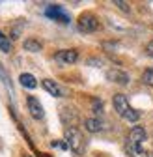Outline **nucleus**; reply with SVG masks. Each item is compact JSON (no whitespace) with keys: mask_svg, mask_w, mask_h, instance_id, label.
Segmentation results:
<instances>
[{"mask_svg":"<svg viewBox=\"0 0 153 157\" xmlns=\"http://www.w3.org/2000/svg\"><path fill=\"white\" fill-rule=\"evenodd\" d=\"M19 81H21V84H23L24 88H30V90L37 86L35 78H34V75H30V73H23L21 77H19Z\"/></svg>","mask_w":153,"mask_h":157,"instance_id":"nucleus-11","label":"nucleus"},{"mask_svg":"<svg viewBox=\"0 0 153 157\" xmlns=\"http://www.w3.org/2000/svg\"><path fill=\"white\" fill-rule=\"evenodd\" d=\"M146 54L153 58V39H151V41H149V43L146 45Z\"/></svg>","mask_w":153,"mask_h":157,"instance_id":"nucleus-16","label":"nucleus"},{"mask_svg":"<svg viewBox=\"0 0 153 157\" xmlns=\"http://www.w3.org/2000/svg\"><path fill=\"white\" fill-rule=\"evenodd\" d=\"M65 142L75 153H82L84 151V135L76 129L75 125L65 129Z\"/></svg>","mask_w":153,"mask_h":157,"instance_id":"nucleus-3","label":"nucleus"},{"mask_svg":"<svg viewBox=\"0 0 153 157\" xmlns=\"http://www.w3.org/2000/svg\"><path fill=\"white\" fill-rule=\"evenodd\" d=\"M76 58H79V54L73 49H64V51L56 52V60H60L64 64H73V62H76Z\"/></svg>","mask_w":153,"mask_h":157,"instance_id":"nucleus-6","label":"nucleus"},{"mask_svg":"<svg viewBox=\"0 0 153 157\" xmlns=\"http://www.w3.org/2000/svg\"><path fill=\"white\" fill-rule=\"evenodd\" d=\"M76 23H79V30L80 32H95L99 28V19L93 13H82Z\"/></svg>","mask_w":153,"mask_h":157,"instance_id":"nucleus-4","label":"nucleus"},{"mask_svg":"<svg viewBox=\"0 0 153 157\" xmlns=\"http://www.w3.org/2000/svg\"><path fill=\"white\" fill-rule=\"evenodd\" d=\"M0 49H2L4 52H9L11 51V41L8 39V36L4 32H0Z\"/></svg>","mask_w":153,"mask_h":157,"instance_id":"nucleus-13","label":"nucleus"},{"mask_svg":"<svg viewBox=\"0 0 153 157\" xmlns=\"http://www.w3.org/2000/svg\"><path fill=\"white\" fill-rule=\"evenodd\" d=\"M26 105H28L30 116L34 118V120H41L45 112H43V107H41V103L37 101V97H34V95H28V97H26Z\"/></svg>","mask_w":153,"mask_h":157,"instance_id":"nucleus-5","label":"nucleus"},{"mask_svg":"<svg viewBox=\"0 0 153 157\" xmlns=\"http://www.w3.org/2000/svg\"><path fill=\"white\" fill-rule=\"evenodd\" d=\"M106 77L110 78L112 82H118V84H127L129 82V75L123 73V71H120V69H110L106 73Z\"/></svg>","mask_w":153,"mask_h":157,"instance_id":"nucleus-7","label":"nucleus"},{"mask_svg":"<svg viewBox=\"0 0 153 157\" xmlns=\"http://www.w3.org/2000/svg\"><path fill=\"white\" fill-rule=\"evenodd\" d=\"M114 4H116V6H120V10H121V11H129V6H127V2H121V0H116Z\"/></svg>","mask_w":153,"mask_h":157,"instance_id":"nucleus-15","label":"nucleus"},{"mask_svg":"<svg viewBox=\"0 0 153 157\" xmlns=\"http://www.w3.org/2000/svg\"><path fill=\"white\" fill-rule=\"evenodd\" d=\"M142 81L147 84V86H153V69H146L142 73Z\"/></svg>","mask_w":153,"mask_h":157,"instance_id":"nucleus-14","label":"nucleus"},{"mask_svg":"<svg viewBox=\"0 0 153 157\" xmlns=\"http://www.w3.org/2000/svg\"><path fill=\"white\" fill-rule=\"evenodd\" d=\"M112 103H114V110H116L121 118H125V120H129V122H138L140 114L135 109H131L127 97L123 94H116V95H114V99H112Z\"/></svg>","mask_w":153,"mask_h":157,"instance_id":"nucleus-2","label":"nucleus"},{"mask_svg":"<svg viewBox=\"0 0 153 157\" xmlns=\"http://www.w3.org/2000/svg\"><path fill=\"white\" fill-rule=\"evenodd\" d=\"M84 125H86V129L90 133H99L103 129V124H101L99 118H88V120L84 122Z\"/></svg>","mask_w":153,"mask_h":157,"instance_id":"nucleus-10","label":"nucleus"},{"mask_svg":"<svg viewBox=\"0 0 153 157\" xmlns=\"http://www.w3.org/2000/svg\"><path fill=\"white\" fill-rule=\"evenodd\" d=\"M147 139V133L144 127L140 125H135L129 135H127V144H125V151L129 157H149V153L142 148L144 140Z\"/></svg>","mask_w":153,"mask_h":157,"instance_id":"nucleus-1","label":"nucleus"},{"mask_svg":"<svg viewBox=\"0 0 153 157\" xmlns=\"http://www.w3.org/2000/svg\"><path fill=\"white\" fill-rule=\"evenodd\" d=\"M24 49L32 51V52H37V51H41V43L35 41V39H26V41H24Z\"/></svg>","mask_w":153,"mask_h":157,"instance_id":"nucleus-12","label":"nucleus"},{"mask_svg":"<svg viewBox=\"0 0 153 157\" xmlns=\"http://www.w3.org/2000/svg\"><path fill=\"white\" fill-rule=\"evenodd\" d=\"M47 15H49V17H54V19H58L60 23H67V21H69L67 15L62 11V8H60V6H50V8L47 10Z\"/></svg>","mask_w":153,"mask_h":157,"instance_id":"nucleus-9","label":"nucleus"},{"mask_svg":"<svg viewBox=\"0 0 153 157\" xmlns=\"http://www.w3.org/2000/svg\"><path fill=\"white\" fill-rule=\"evenodd\" d=\"M43 88L50 94V95H54V97H62L64 95V92H62V88L56 84V82H52V81H49V78H45L43 81Z\"/></svg>","mask_w":153,"mask_h":157,"instance_id":"nucleus-8","label":"nucleus"}]
</instances>
